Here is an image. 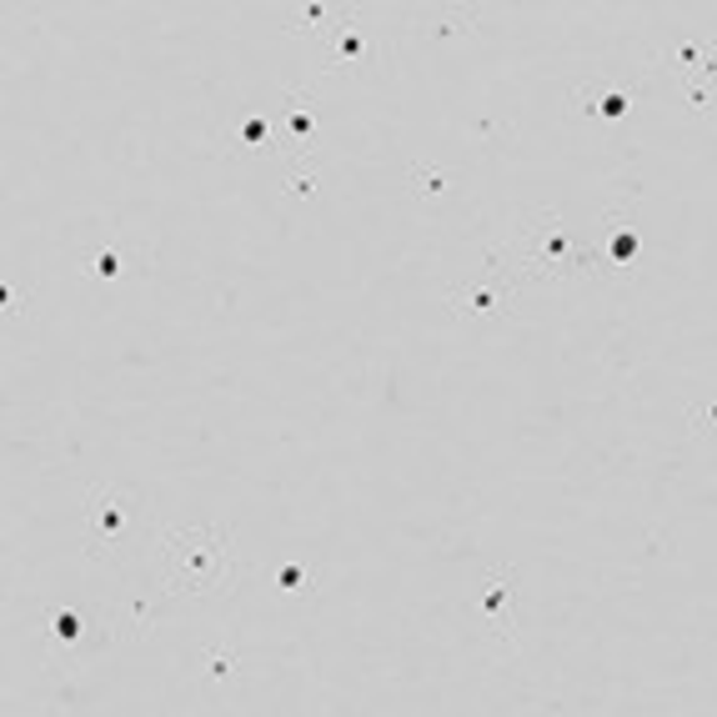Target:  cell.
<instances>
[{"mask_svg":"<svg viewBox=\"0 0 717 717\" xmlns=\"http://www.w3.org/2000/svg\"><path fill=\"white\" fill-rule=\"evenodd\" d=\"M326 51V65L331 71H362V65H372V55H377V40L362 30V21H352V26H341L331 40H322Z\"/></svg>","mask_w":717,"mask_h":717,"instance_id":"4","label":"cell"},{"mask_svg":"<svg viewBox=\"0 0 717 717\" xmlns=\"http://www.w3.org/2000/svg\"><path fill=\"white\" fill-rule=\"evenodd\" d=\"M281 191L297 196V201L316 196V191H322V166H316V161H306V156H297L287 166V176H281Z\"/></svg>","mask_w":717,"mask_h":717,"instance_id":"10","label":"cell"},{"mask_svg":"<svg viewBox=\"0 0 717 717\" xmlns=\"http://www.w3.org/2000/svg\"><path fill=\"white\" fill-rule=\"evenodd\" d=\"M126 532H130V496L111 492L101 502H91V512H86V537L91 542H121Z\"/></svg>","mask_w":717,"mask_h":717,"instance_id":"5","label":"cell"},{"mask_svg":"<svg viewBox=\"0 0 717 717\" xmlns=\"http://www.w3.org/2000/svg\"><path fill=\"white\" fill-rule=\"evenodd\" d=\"M592 251H598V266L617 272V266H627V261L642 251V231L632 222H607L602 226V241Z\"/></svg>","mask_w":717,"mask_h":717,"instance_id":"6","label":"cell"},{"mask_svg":"<svg viewBox=\"0 0 717 717\" xmlns=\"http://www.w3.org/2000/svg\"><path fill=\"white\" fill-rule=\"evenodd\" d=\"M356 11L352 5H306V11H297V26L312 30L316 40H331L341 26H352Z\"/></svg>","mask_w":717,"mask_h":717,"instance_id":"8","label":"cell"},{"mask_svg":"<svg viewBox=\"0 0 717 717\" xmlns=\"http://www.w3.org/2000/svg\"><path fill=\"white\" fill-rule=\"evenodd\" d=\"M80 638H86V617L80 613H61L55 617V647H80Z\"/></svg>","mask_w":717,"mask_h":717,"instance_id":"12","label":"cell"},{"mask_svg":"<svg viewBox=\"0 0 717 717\" xmlns=\"http://www.w3.org/2000/svg\"><path fill=\"white\" fill-rule=\"evenodd\" d=\"M406 181H412V196H417V201H431V196H442L446 186H452V176H446L442 166H431V161H412V166H406Z\"/></svg>","mask_w":717,"mask_h":717,"instance_id":"11","label":"cell"},{"mask_svg":"<svg viewBox=\"0 0 717 717\" xmlns=\"http://www.w3.org/2000/svg\"><path fill=\"white\" fill-rule=\"evenodd\" d=\"M487 272L507 276V281H577V276L598 272V251L592 241H577L557 211H527L487 251Z\"/></svg>","mask_w":717,"mask_h":717,"instance_id":"1","label":"cell"},{"mask_svg":"<svg viewBox=\"0 0 717 717\" xmlns=\"http://www.w3.org/2000/svg\"><path fill=\"white\" fill-rule=\"evenodd\" d=\"M482 617L487 622H502V627H512V617H517V577L512 573H492L482 582Z\"/></svg>","mask_w":717,"mask_h":717,"instance_id":"7","label":"cell"},{"mask_svg":"<svg viewBox=\"0 0 717 717\" xmlns=\"http://www.w3.org/2000/svg\"><path fill=\"white\" fill-rule=\"evenodd\" d=\"M446 301H452V312L462 322H502L517 306V291H512L507 276L487 272V276H471V281H456Z\"/></svg>","mask_w":717,"mask_h":717,"instance_id":"3","label":"cell"},{"mask_svg":"<svg viewBox=\"0 0 717 717\" xmlns=\"http://www.w3.org/2000/svg\"><path fill=\"white\" fill-rule=\"evenodd\" d=\"M266 130H272V121H266V116H247L241 126H236V141H241V146H261V141H266Z\"/></svg>","mask_w":717,"mask_h":717,"instance_id":"14","label":"cell"},{"mask_svg":"<svg viewBox=\"0 0 717 717\" xmlns=\"http://www.w3.org/2000/svg\"><path fill=\"white\" fill-rule=\"evenodd\" d=\"M276 587H281V592H297V587H301V567H281V573H276Z\"/></svg>","mask_w":717,"mask_h":717,"instance_id":"17","label":"cell"},{"mask_svg":"<svg viewBox=\"0 0 717 717\" xmlns=\"http://www.w3.org/2000/svg\"><path fill=\"white\" fill-rule=\"evenodd\" d=\"M316 121H322V101H316V91H291L281 126H287L297 141H306V136H316Z\"/></svg>","mask_w":717,"mask_h":717,"instance_id":"9","label":"cell"},{"mask_svg":"<svg viewBox=\"0 0 717 717\" xmlns=\"http://www.w3.org/2000/svg\"><path fill=\"white\" fill-rule=\"evenodd\" d=\"M116 272H126V261H121V251H105L101 266H96V276H116Z\"/></svg>","mask_w":717,"mask_h":717,"instance_id":"16","label":"cell"},{"mask_svg":"<svg viewBox=\"0 0 717 717\" xmlns=\"http://www.w3.org/2000/svg\"><path fill=\"white\" fill-rule=\"evenodd\" d=\"M692 427H697V437H713V402H697V412H692Z\"/></svg>","mask_w":717,"mask_h":717,"instance_id":"15","label":"cell"},{"mask_svg":"<svg viewBox=\"0 0 717 717\" xmlns=\"http://www.w3.org/2000/svg\"><path fill=\"white\" fill-rule=\"evenodd\" d=\"M156 573L171 598H206L231 573V542L222 527H206V521L171 527L156 542Z\"/></svg>","mask_w":717,"mask_h":717,"instance_id":"2","label":"cell"},{"mask_svg":"<svg viewBox=\"0 0 717 717\" xmlns=\"http://www.w3.org/2000/svg\"><path fill=\"white\" fill-rule=\"evenodd\" d=\"M231 667H236V652L226 647V642H216V647L206 652V678H216V682H222L226 672H231Z\"/></svg>","mask_w":717,"mask_h":717,"instance_id":"13","label":"cell"}]
</instances>
